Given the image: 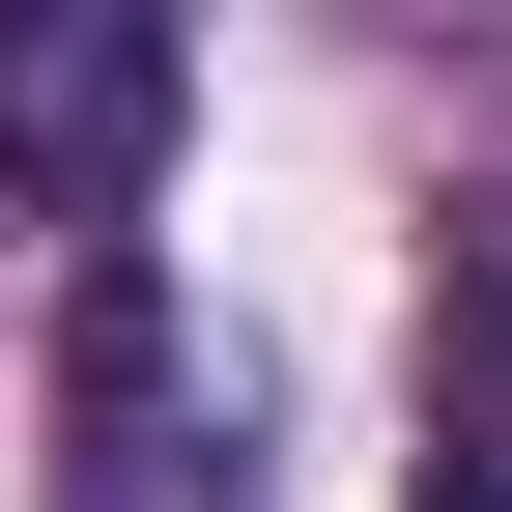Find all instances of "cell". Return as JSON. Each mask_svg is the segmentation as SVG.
<instances>
[{"mask_svg":"<svg viewBox=\"0 0 512 512\" xmlns=\"http://www.w3.org/2000/svg\"><path fill=\"white\" fill-rule=\"evenodd\" d=\"M0 143H29L57 228H143V171H171V29H29V57H0Z\"/></svg>","mask_w":512,"mask_h":512,"instance_id":"6da1fadb","label":"cell"},{"mask_svg":"<svg viewBox=\"0 0 512 512\" xmlns=\"http://www.w3.org/2000/svg\"><path fill=\"white\" fill-rule=\"evenodd\" d=\"M57 456H86L57 512H171V484H200V456H171V285H143V256H86V313H57Z\"/></svg>","mask_w":512,"mask_h":512,"instance_id":"7a4b0ae2","label":"cell"},{"mask_svg":"<svg viewBox=\"0 0 512 512\" xmlns=\"http://www.w3.org/2000/svg\"><path fill=\"white\" fill-rule=\"evenodd\" d=\"M427 456H512V200L456 228V313H427Z\"/></svg>","mask_w":512,"mask_h":512,"instance_id":"3957f363","label":"cell"},{"mask_svg":"<svg viewBox=\"0 0 512 512\" xmlns=\"http://www.w3.org/2000/svg\"><path fill=\"white\" fill-rule=\"evenodd\" d=\"M399 512H512V456H427V484H399Z\"/></svg>","mask_w":512,"mask_h":512,"instance_id":"277c9868","label":"cell"}]
</instances>
